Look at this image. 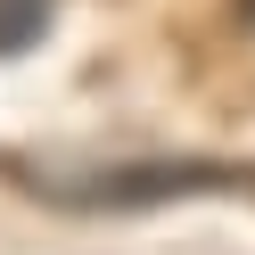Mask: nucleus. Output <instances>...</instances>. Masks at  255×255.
<instances>
[{
	"label": "nucleus",
	"instance_id": "7ed1b4c3",
	"mask_svg": "<svg viewBox=\"0 0 255 255\" xmlns=\"http://www.w3.org/2000/svg\"><path fill=\"white\" fill-rule=\"evenodd\" d=\"M231 33H255V0H231Z\"/></svg>",
	"mask_w": 255,
	"mask_h": 255
},
{
	"label": "nucleus",
	"instance_id": "f03ea898",
	"mask_svg": "<svg viewBox=\"0 0 255 255\" xmlns=\"http://www.w3.org/2000/svg\"><path fill=\"white\" fill-rule=\"evenodd\" d=\"M58 25V0H0V58H33Z\"/></svg>",
	"mask_w": 255,
	"mask_h": 255
},
{
	"label": "nucleus",
	"instance_id": "f257e3e1",
	"mask_svg": "<svg viewBox=\"0 0 255 255\" xmlns=\"http://www.w3.org/2000/svg\"><path fill=\"white\" fill-rule=\"evenodd\" d=\"M33 198L50 206H83V214H107V206H173V198H198V189H231L239 165H214V156H124V165H74L50 173L33 156H8Z\"/></svg>",
	"mask_w": 255,
	"mask_h": 255
}]
</instances>
